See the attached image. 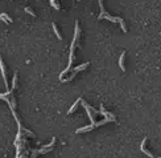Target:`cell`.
<instances>
[{
	"mask_svg": "<svg viewBox=\"0 0 161 158\" xmlns=\"http://www.w3.org/2000/svg\"><path fill=\"white\" fill-rule=\"evenodd\" d=\"M98 19H107V20H110V21H112V23H119L120 27H122V29H123V32H127V27L126 24H124V21H123V19L122 18H114V16H110L108 13H103V15H99L98 16Z\"/></svg>",
	"mask_w": 161,
	"mask_h": 158,
	"instance_id": "1",
	"label": "cell"
},
{
	"mask_svg": "<svg viewBox=\"0 0 161 158\" xmlns=\"http://www.w3.org/2000/svg\"><path fill=\"white\" fill-rule=\"evenodd\" d=\"M0 70H2L3 80H4L5 86L8 88V81H7V75H5V66H4V63H3V59H2V57H0Z\"/></svg>",
	"mask_w": 161,
	"mask_h": 158,
	"instance_id": "2",
	"label": "cell"
},
{
	"mask_svg": "<svg viewBox=\"0 0 161 158\" xmlns=\"http://www.w3.org/2000/svg\"><path fill=\"white\" fill-rule=\"evenodd\" d=\"M0 21H4V23H12L13 20L11 16H8L5 12H3V13H0Z\"/></svg>",
	"mask_w": 161,
	"mask_h": 158,
	"instance_id": "3",
	"label": "cell"
},
{
	"mask_svg": "<svg viewBox=\"0 0 161 158\" xmlns=\"http://www.w3.org/2000/svg\"><path fill=\"white\" fill-rule=\"evenodd\" d=\"M145 142H147V138H144V140H143V142H141V146H140V149H141V152H143L144 154H147V156H148V157L153 158V154H152V153H149L148 150L145 149Z\"/></svg>",
	"mask_w": 161,
	"mask_h": 158,
	"instance_id": "4",
	"label": "cell"
},
{
	"mask_svg": "<svg viewBox=\"0 0 161 158\" xmlns=\"http://www.w3.org/2000/svg\"><path fill=\"white\" fill-rule=\"evenodd\" d=\"M124 59H126V52H122V55H120V59H119V66H120V69L123 70H126V65H124Z\"/></svg>",
	"mask_w": 161,
	"mask_h": 158,
	"instance_id": "5",
	"label": "cell"
},
{
	"mask_svg": "<svg viewBox=\"0 0 161 158\" xmlns=\"http://www.w3.org/2000/svg\"><path fill=\"white\" fill-rule=\"evenodd\" d=\"M89 64H90V63H83L82 65H78V66H75V68H74V70H73V72L78 73L79 70H82V69H86L87 66H89Z\"/></svg>",
	"mask_w": 161,
	"mask_h": 158,
	"instance_id": "6",
	"label": "cell"
},
{
	"mask_svg": "<svg viewBox=\"0 0 161 158\" xmlns=\"http://www.w3.org/2000/svg\"><path fill=\"white\" fill-rule=\"evenodd\" d=\"M52 27H53V31H54V33H56V36H57V37H58V40H62V36H61V33H59L58 28H57L56 23H53V24H52Z\"/></svg>",
	"mask_w": 161,
	"mask_h": 158,
	"instance_id": "7",
	"label": "cell"
},
{
	"mask_svg": "<svg viewBox=\"0 0 161 158\" xmlns=\"http://www.w3.org/2000/svg\"><path fill=\"white\" fill-rule=\"evenodd\" d=\"M80 101H82V98H80V97H79V98L77 100V101H75L74 104H73V106H71V108H70V109H69V113H73V112H74V110L77 109V106H78V104H79Z\"/></svg>",
	"mask_w": 161,
	"mask_h": 158,
	"instance_id": "8",
	"label": "cell"
},
{
	"mask_svg": "<svg viewBox=\"0 0 161 158\" xmlns=\"http://www.w3.org/2000/svg\"><path fill=\"white\" fill-rule=\"evenodd\" d=\"M16 82H17V72H15V76H13V80H12V90L16 88Z\"/></svg>",
	"mask_w": 161,
	"mask_h": 158,
	"instance_id": "9",
	"label": "cell"
},
{
	"mask_svg": "<svg viewBox=\"0 0 161 158\" xmlns=\"http://www.w3.org/2000/svg\"><path fill=\"white\" fill-rule=\"evenodd\" d=\"M50 4H52V7H54L57 11H59V4L57 3V0H50Z\"/></svg>",
	"mask_w": 161,
	"mask_h": 158,
	"instance_id": "10",
	"label": "cell"
},
{
	"mask_svg": "<svg viewBox=\"0 0 161 158\" xmlns=\"http://www.w3.org/2000/svg\"><path fill=\"white\" fill-rule=\"evenodd\" d=\"M24 11H25L26 13H29V15H32V16H36V13L33 12V11H32V8H29V7H25Z\"/></svg>",
	"mask_w": 161,
	"mask_h": 158,
	"instance_id": "11",
	"label": "cell"
}]
</instances>
